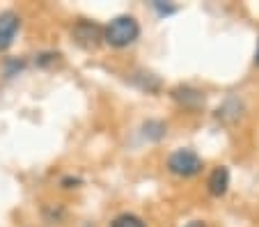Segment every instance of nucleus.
<instances>
[{
	"label": "nucleus",
	"mask_w": 259,
	"mask_h": 227,
	"mask_svg": "<svg viewBox=\"0 0 259 227\" xmlns=\"http://www.w3.org/2000/svg\"><path fill=\"white\" fill-rule=\"evenodd\" d=\"M172 99L177 104H181L184 108H191V110L204 106V94L195 87H188V85H179V87L172 89Z\"/></svg>",
	"instance_id": "5"
},
{
	"label": "nucleus",
	"mask_w": 259,
	"mask_h": 227,
	"mask_svg": "<svg viewBox=\"0 0 259 227\" xmlns=\"http://www.w3.org/2000/svg\"><path fill=\"white\" fill-rule=\"evenodd\" d=\"M254 62L259 64V46H257V55H254Z\"/></svg>",
	"instance_id": "12"
},
{
	"label": "nucleus",
	"mask_w": 259,
	"mask_h": 227,
	"mask_svg": "<svg viewBox=\"0 0 259 227\" xmlns=\"http://www.w3.org/2000/svg\"><path fill=\"white\" fill-rule=\"evenodd\" d=\"M21 19L14 12H3L0 14V51H7L14 41L16 32H19Z\"/></svg>",
	"instance_id": "4"
},
{
	"label": "nucleus",
	"mask_w": 259,
	"mask_h": 227,
	"mask_svg": "<svg viewBox=\"0 0 259 227\" xmlns=\"http://www.w3.org/2000/svg\"><path fill=\"white\" fill-rule=\"evenodd\" d=\"M140 37V25L133 16H117L103 28V39L115 49H124V46L133 44Z\"/></svg>",
	"instance_id": "1"
},
{
	"label": "nucleus",
	"mask_w": 259,
	"mask_h": 227,
	"mask_svg": "<svg viewBox=\"0 0 259 227\" xmlns=\"http://www.w3.org/2000/svg\"><path fill=\"white\" fill-rule=\"evenodd\" d=\"M206 186H209V193L213 195V198H220V195H225L227 193V186H230V170L227 168H215L213 172H211L209 181H206Z\"/></svg>",
	"instance_id": "6"
},
{
	"label": "nucleus",
	"mask_w": 259,
	"mask_h": 227,
	"mask_svg": "<svg viewBox=\"0 0 259 227\" xmlns=\"http://www.w3.org/2000/svg\"><path fill=\"white\" fill-rule=\"evenodd\" d=\"M167 168L172 174L179 177H193L202 170V158L197 156L193 149H177L170 158H167Z\"/></svg>",
	"instance_id": "2"
},
{
	"label": "nucleus",
	"mask_w": 259,
	"mask_h": 227,
	"mask_svg": "<svg viewBox=\"0 0 259 227\" xmlns=\"http://www.w3.org/2000/svg\"><path fill=\"white\" fill-rule=\"evenodd\" d=\"M142 131H145V135L149 140H161L165 135V124L158 122V119H149V122H145Z\"/></svg>",
	"instance_id": "8"
},
{
	"label": "nucleus",
	"mask_w": 259,
	"mask_h": 227,
	"mask_svg": "<svg viewBox=\"0 0 259 227\" xmlns=\"http://www.w3.org/2000/svg\"><path fill=\"white\" fill-rule=\"evenodd\" d=\"M110 227H147V225L133 213H122V216H117L110 222Z\"/></svg>",
	"instance_id": "9"
},
{
	"label": "nucleus",
	"mask_w": 259,
	"mask_h": 227,
	"mask_svg": "<svg viewBox=\"0 0 259 227\" xmlns=\"http://www.w3.org/2000/svg\"><path fill=\"white\" fill-rule=\"evenodd\" d=\"M186 227H206V225H204V222H200V220H193V222H188Z\"/></svg>",
	"instance_id": "11"
},
{
	"label": "nucleus",
	"mask_w": 259,
	"mask_h": 227,
	"mask_svg": "<svg viewBox=\"0 0 259 227\" xmlns=\"http://www.w3.org/2000/svg\"><path fill=\"white\" fill-rule=\"evenodd\" d=\"M71 35L76 39V44L83 46V49H97L103 39V28L92 23V21H78V23L73 25Z\"/></svg>",
	"instance_id": "3"
},
{
	"label": "nucleus",
	"mask_w": 259,
	"mask_h": 227,
	"mask_svg": "<svg viewBox=\"0 0 259 227\" xmlns=\"http://www.w3.org/2000/svg\"><path fill=\"white\" fill-rule=\"evenodd\" d=\"M154 7H156V10L161 12V14H172V12H177L175 7H170V5H163V3H158V0H156V3H154Z\"/></svg>",
	"instance_id": "10"
},
{
	"label": "nucleus",
	"mask_w": 259,
	"mask_h": 227,
	"mask_svg": "<svg viewBox=\"0 0 259 227\" xmlns=\"http://www.w3.org/2000/svg\"><path fill=\"white\" fill-rule=\"evenodd\" d=\"M239 110H241V104L236 99H227L225 106L223 108H218V113H215V117L218 119H225V122H234V119H239Z\"/></svg>",
	"instance_id": "7"
}]
</instances>
